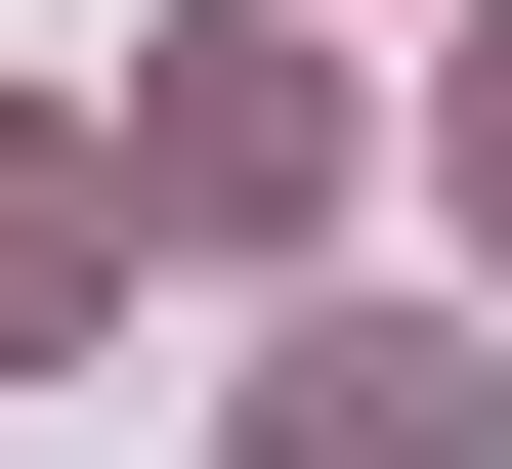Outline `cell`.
Returning <instances> with one entry per match:
<instances>
[{"label": "cell", "mask_w": 512, "mask_h": 469, "mask_svg": "<svg viewBox=\"0 0 512 469\" xmlns=\"http://www.w3.org/2000/svg\"><path fill=\"white\" fill-rule=\"evenodd\" d=\"M256 469H512V384L427 342V299H299V342H256Z\"/></svg>", "instance_id": "1"}, {"label": "cell", "mask_w": 512, "mask_h": 469, "mask_svg": "<svg viewBox=\"0 0 512 469\" xmlns=\"http://www.w3.org/2000/svg\"><path fill=\"white\" fill-rule=\"evenodd\" d=\"M299 171H342V86H299V43H171V86H128V214H214V256H256Z\"/></svg>", "instance_id": "2"}, {"label": "cell", "mask_w": 512, "mask_h": 469, "mask_svg": "<svg viewBox=\"0 0 512 469\" xmlns=\"http://www.w3.org/2000/svg\"><path fill=\"white\" fill-rule=\"evenodd\" d=\"M86 299H128V171H86V128H0V342H86Z\"/></svg>", "instance_id": "3"}, {"label": "cell", "mask_w": 512, "mask_h": 469, "mask_svg": "<svg viewBox=\"0 0 512 469\" xmlns=\"http://www.w3.org/2000/svg\"><path fill=\"white\" fill-rule=\"evenodd\" d=\"M470 256H512V0H470Z\"/></svg>", "instance_id": "4"}]
</instances>
